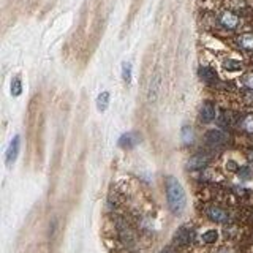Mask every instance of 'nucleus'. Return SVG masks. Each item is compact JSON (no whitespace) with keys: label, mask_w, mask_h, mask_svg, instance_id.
<instances>
[{"label":"nucleus","mask_w":253,"mask_h":253,"mask_svg":"<svg viewBox=\"0 0 253 253\" xmlns=\"http://www.w3.org/2000/svg\"><path fill=\"white\" fill-rule=\"evenodd\" d=\"M219 253H233V250H229V249H227V247H225V249H222Z\"/></svg>","instance_id":"nucleus-24"},{"label":"nucleus","mask_w":253,"mask_h":253,"mask_svg":"<svg viewBox=\"0 0 253 253\" xmlns=\"http://www.w3.org/2000/svg\"><path fill=\"white\" fill-rule=\"evenodd\" d=\"M182 141L184 144H192L193 143V128L190 125L182 126Z\"/></svg>","instance_id":"nucleus-16"},{"label":"nucleus","mask_w":253,"mask_h":253,"mask_svg":"<svg viewBox=\"0 0 253 253\" xmlns=\"http://www.w3.org/2000/svg\"><path fill=\"white\" fill-rule=\"evenodd\" d=\"M21 94H23V82H21L19 76H16V78L11 79V95L19 97Z\"/></svg>","instance_id":"nucleus-17"},{"label":"nucleus","mask_w":253,"mask_h":253,"mask_svg":"<svg viewBox=\"0 0 253 253\" xmlns=\"http://www.w3.org/2000/svg\"><path fill=\"white\" fill-rule=\"evenodd\" d=\"M109 106V92H101L97 98V108L98 111H106Z\"/></svg>","instance_id":"nucleus-14"},{"label":"nucleus","mask_w":253,"mask_h":253,"mask_svg":"<svg viewBox=\"0 0 253 253\" xmlns=\"http://www.w3.org/2000/svg\"><path fill=\"white\" fill-rule=\"evenodd\" d=\"M242 84L245 87H247L249 90H253V72L250 73H245L242 76Z\"/></svg>","instance_id":"nucleus-21"},{"label":"nucleus","mask_w":253,"mask_h":253,"mask_svg":"<svg viewBox=\"0 0 253 253\" xmlns=\"http://www.w3.org/2000/svg\"><path fill=\"white\" fill-rule=\"evenodd\" d=\"M217 117V108L212 101H204L200 109V119L202 124H210Z\"/></svg>","instance_id":"nucleus-7"},{"label":"nucleus","mask_w":253,"mask_h":253,"mask_svg":"<svg viewBox=\"0 0 253 253\" xmlns=\"http://www.w3.org/2000/svg\"><path fill=\"white\" fill-rule=\"evenodd\" d=\"M131 63L130 62H124L122 63V79L125 84H130L131 82Z\"/></svg>","instance_id":"nucleus-18"},{"label":"nucleus","mask_w":253,"mask_h":253,"mask_svg":"<svg viewBox=\"0 0 253 253\" xmlns=\"http://www.w3.org/2000/svg\"><path fill=\"white\" fill-rule=\"evenodd\" d=\"M209 165V157L202 155V153H198V155H193L187 161V170L190 171H200L204 170V168Z\"/></svg>","instance_id":"nucleus-10"},{"label":"nucleus","mask_w":253,"mask_h":253,"mask_svg":"<svg viewBox=\"0 0 253 253\" xmlns=\"http://www.w3.org/2000/svg\"><path fill=\"white\" fill-rule=\"evenodd\" d=\"M166 201L168 207L174 215H180L187 206V195L180 182L170 176L166 177Z\"/></svg>","instance_id":"nucleus-1"},{"label":"nucleus","mask_w":253,"mask_h":253,"mask_svg":"<svg viewBox=\"0 0 253 253\" xmlns=\"http://www.w3.org/2000/svg\"><path fill=\"white\" fill-rule=\"evenodd\" d=\"M217 239H219V233L215 229H209L202 234V242L204 244H215Z\"/></svg>","instance_id":"nucleus-19"},{"label":"nucleus","mask_w":253,"mask_h":253,"mask_svg":"<svg viewBox=\"0 0 253 253\" xmlns=\"http://www.w3.org/2000/svg\"><path fill=\"white\" fill-rule=\"evenodd\" d=\"M204 143L210 149H222L228 144V135L222 130H209L204 135Z\"/></svg>","instance_id":"nucleus-2"},{"label":"nucleus","mask_w":253,"mask_h":253,"mask_svg":"<svg viewBox=\"0 0 253 253\" xmlns=\"http://www.w3.org/2000/svg\"><path fill=\"white\" fill-rule=\"evenodd\" d=\"M160 89H161V76H160V73H153L149 86H147V100H149L151 103L155 101L158 98Z\"/></svg>","instance_id":"nucleus-6"},{"label":"nucleus","mask_w":253,"mask_h":253,"mask_svg":"<svg viewBox=\"0 0 253 253\" xmlns=\"http://www.w3.org/2000/svg\"><path fill=\"white\" fill-rule=\"evenodd\" d=\"M206 215L209 217V220H212L215 223H228L229 222V214L220 206L210 204L206 206Z\"/></svg>","instance_id":"nucleus-5"},{"label":"nucleus","mask_w":253,"mask_h":253,"mask_svg":"<svg viewBox=\"0 0 253 253\" xmlns=\"http://www.w3.org/2000/svg\"><path fill=\"white\" fill-rule=\"evenodd\" d=\"M237 176L242 180H249V179L253 177V170L250 166H242V168H239V170H237Z\"/></svg>","instance_id":"nucleus-20"},{"label":"nucleus","mask_w":253,"mask_h":253,"mask_svg":"<svg viewBox=\"0 0 253 253\" xmlns=\"http://www.w3.org/2000/svg\"><path fill=\"white\" fill-rule=\"evenodd\" d=\"M195 241V229L190 227V225H184L176 231L173 244L177 245V247H187Z\"/></svg>","instance_id":"nucleus-3"},{"label":"nucleus","mask_w":253,"mask_h":253,"mask_svg":"<svg viewBox=\"0 0 253 253\" xmlns=\"http://www.w3.org/2000/svg\"><path fill=\"white\" fill-rule=\"evenodd\" d=\"M160 253H174V252H173V249H171V247H168V249H163Z\"/></svg>","instance_id":"nucleus-23"},{"label":"nucleus","mask_w":253,"mask_h":253,"mask_svg":"<svg viewBox=\"0 0 253 253\" xmlns=\"http://www.w3.org/2000/svg\"><path fill=\"white\" fill-rule=\"evenodd\" d=\"M219 24L227 30H236L239 27V16L234 11L225 10L219 15Z\"/></svg>","instance_id":"nucleus-4"},{"label":"nucleus","mask_w":253,"mask_h":253,"mask_svg":"<svg viewBox=\"0 0 253 253\" xmlns=\"http://www.w3.org/2000/svg\"><path fill=\"white\" fill-rule=\"evenodd\" d=\"M239 126L245 131V133H253V114H245L241 117V122H239Z\"/></svg>","instance_id":"nucleus-13"},{"label":"nucleus","mask_w":253,"mask_h":253,"mask_svg":"<svg viewBox=\"0 0 253 253\" xmlns=\"http://www.w3.org/2000/svg\"><path fill=\"white\" fill-rule=\"evenodd\" d=\"M198 75H200V79L202 82L209 84V86H214V84L219 81V76H217L215 70H212L210 67H200Z\"/></svg>","instance_id":"nucleus-11"},{"label":"nucleus","mask_w":253,"mask_h":253,"mask_svg":"<svg viewBox=\"0 0 253 253\" xmlns=\"http://www.w3.org/2000/svg\"><path fill=\"white\" fill-rule=\"evenodd\" d=\"M223 68L227 70V72H239V70L242 68V63L234 59H228L223 62Z\"/></svg>","instance_id":"nucleus-15"},{"label":"nucleus","mask_w":253,"mask_h":253,"mask_svg":"<svg viewBox=\"0 0 253 253\" xmlns=\"http://www.w3.org/2000/svg\"><path fill=\"white\" fill-rule=\"evenodd\" d=\"M228 168H229V170H237V165L234 163V161H229V163H228Z\"/></svg>","instance_id":"nucleus-22"},{"label":"nucleus","mask_w":253,"mask_h":253,"mask_svg":"<svg viewBox=\"0 0 253 253\" xmlns=\"http://www.w3.org/2000/svg\"><path fill=\"white\" fill-rule=\"evenodd\" d=\"M249 158H250V160H253V151H250V152H249Z\"/></svg>","instance_id":"nucleus-25"},{"label":"nucleus","mask_w":253,"mask_h":253,"mask_svg":"<svg viewBox=\"0 0 253 253\" xmlns=\"http://www.w3.org/2000/svg\"><path fill=\"white\" fill-rule=\"evenodd\" d=\"M141 143V135L136 131H130V133H124V135L119 138V146L124 147V149H133L135 146Z\"/></svg>","instance_id":"nucleus-8"},{"label":"nucleus","mask_w":253,"mask_h":253,"mask_svg":"<svg viewBox=\"0 0 253 253\" xmlns=\"http://www.w3.org/2000/svg\"><path fill=\"white\" fill-rule=\"evenodd\" d=\"M19 149H21V138L16 135L11 139L8 151H6V166H11L16 161V158L19 155Z\"/></svg>","instance_id":"nucleus-9"},{"label":"nucleus","mask_w":253,"mask_h":253,"mask_svg":"<svg viewBox=\"0 0 253 253\" xmlns=\"http://www.w3.org/2000/svg\"><path fill=\"white\" fill-rule=\"evenodd\" d=\"M236 43H237L239 48L244 49V51L253 52V33H252V32L241 33V35H239V37L236 38Z\"/></svg>","instance_id":"nucleus-12"}]
</instances>
